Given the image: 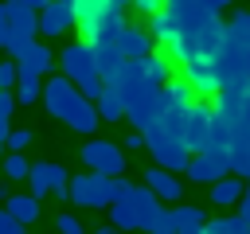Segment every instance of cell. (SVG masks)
Segmentation results:
<instances>
[{"instance_id":"8fae6325","label":"cell","mask_w":250,"mask_h":234,"mask_svg":"<svg viewBox=\"0 0 250 234\" xmlns=\"http://www.w3.org/2000/svg\"><path fill=\"white\" fill-rule=\"evenodd\" d=\"M211 125H215V105H207V101H195V105L184 113V140H188L191 152H203V148H207Z\"/></svg>"},{"instance_id":"ac0fdd59","label":"cell","mask_w":250,"mask_h":234,"mask_svg":"<svg viewBox=\"0 0 250 234\" xmlns=\"http://www.w3.org/2000/svg\"><path fill=\"white\" fill-rule=\"evenodd\" d=\"M16 62H20V78H43V74L55 66V51L35 39V47H31L23 58H16Z\"/></svg>"},{"instance_id":"4dcf8cb0","label":"cell","mask_w":250,"mask_h":234,"mask_svg":"<svg viewBox=\"0 0 250 234\" xmlns=\"http://www.w3.org/2000/svg\"><path fill=\"white\" fill-rule=\"evenodd\" d=\"M98 121H102V117H98V105H94V101H86V105H82V113L70 121V129H74V133H94V129H98Z\"/></svg>"},{"instance_id":"60d3db41","label":"cell","mask_w":250,"mask_h":234,"mask_svg":"<svg viewBox=\"0 0 250 234\" xmlns=\"http://www.w3.org/2000/svg\"><path fill=\"white\" fill-rule=\"evenodd\" d=\"M23 4H27V8H35V12H43V8L51 4V0H23Z\"/></svg>"},{"instance_id":"836d02e7","label":"cell","mask_w":250,"mask_h":234,"mask_svg":"<svg viewBox=\"0 0 250 234\" xmlns=\"http://www.w3.org/2000/svg\"><path fill=\"white\" fill-rule=\"evenodd\" d=\"M4 144H8V152H23V148L31 144V129H12Z\"/></svg>"},{"instance_id":"f6af8a7d","label":"cell","mask_w":250,"mask_h":234,"mask_svg":"<svg viewBox=\"0 0 250 234\" xmlns=\"http://www.w3.org/2000/svg\"><path fill=\"white\" fill-rule=\"evenodd\" d=\"M4 148H8V144H4V140H0V156H4Z\"/></svg>"},{"instance_id":"52a82bcc","label":"cell","mask_w":250,"mask_h":234,"mask_svg":"<svg viewBox=\"0 0 250 234\" xmlns=\"http://www.w3.org/2000/svg\"><path fill=\"white\" fill-rule=\"evenodd\" d=\"M90 98L66 78V74H55V78H47L43 82V105H47V113L51 117H59L62 125H70L78 113H82V105H86Z\"/></svg>"},{"instance_id":"ab89813d","label":"cell","mask_w":250,"mask_h":234,"mask_svg":"<svg viewBox=\"0 0 250 234\" xmlns=\"http://www.w3.org/2000/svg\"><path fill=\"white\" fill-rule=\"evenodd\" d=\"M238 214L250 222V187H246V195H242V203H238Z\"/></svg>"},{"instance_id":"1f68e13d","label":"cell","mask_w":250,"mask_h":234,"mask_svg":"<svg viewBox=\"0 0 250 234\" xmlns=\"http://www.w3.org/2000/svg\"><path fill=\"white\" fill-rule=\"evenodd\" d=\"M16 86H20V62L8 55V58H0V90L16 94Z\"/></svg>"},{"instance_id":"3957f363","label":"cell","mask_w":250,"mask_h":234,"mask_svg":"<svg viewBox=\"0 0 250 234\" xmlns=\"http://www.w3.org/2000/svg\"><path fill=\"white\" fill-rule=\"evenodd\" d=\"M145 136H148V152H152V160L160 168L188 172V164H191L195 152L184 140V113H168L164 121H156L152 129H145Z\"/></svg>"},{"instance_id":"7c38bea8","label":"cell","mask_w":250,"mask_h":234,"mask_svg":"<svg viewBox=\"0 0 250 234\" xmlns=\"http://www.w3.org/2000/svg\"><path fill=\"white\" fill-rule=\"evenodd\" d=\"M168 113H172V109H168V90L160 86V90L145 94L137 105H129V113H125V117H129V125H133V129H141V133H145V129H152L156 121H164Z\"/></svg>"},{"instance_id":"74e56055","label":"cell","mask_w":250,"mask_h":234,"mask_svg":"<svg viewBox=\"0 0 250 234\" xmlns=\"http://www.w3.org/2000/svg\"><path fill=\"white\" fill-rule=\"evenodd\" d=\"M133 8H137V12H145V16H156V12H164V8H168V0H133Z\"/></svg>"},{"instance_id":"603a6c76","label":"cell","mask_w":250,"mask_h":234,"mask_svg":"<svg viewBox=\"0 0 250 234\" xmlns=\"http://www.w3.org/2000/svg\"><path fill=\"white\" fill-rule=\"evenodd\" d=\"M164 90H168V109H172V113H188V109L199 101V98H195V90L188 86V78H172Z\"/></svg>"},{"instance_id":"d590c367","label":"cell","mask_w":250,"mask_h":234,"mask_svg":"<svg viewBox=\"0 0 250 234\" xmlns=\"http://www.w3.org/2000/svg\"><path fill=\"white\" fill-rule=\"evenodd\" d=\"M55 230H59V234H86L74 214H59V218H55Z\"/></svg>"},{"instance_id":"ee69618b","label":"cell","mask_w":250,"mask_h":234,"mask_svg":"<svg viewBox=\"0 0 250 234\" xmlns=\"http://www.w3.org/2000/svg\"><path fill=\"white\" fill-rule=\"evenodd\" d=\"M180 234H203V230H180Z\"/></svg>"},{"instance_id":"8992f818","label":"cell","mask_w":250,"mask_h":234,"mask_svg":"<svg viewBox=\"0 0 250 234\" xmlns=\"http://www.w3.org/2000/svg\"><path fill=\"white\" fill-rule=\"evenodd\" d=\"M117 176H102V172H82V176H70V187H66V199L82 211H109L113 199H117Z\"/></svg>"},{"instance_id":"d6a6232c","label":"cell","mask_w":250,"mask_h":234,"mask_svg":"<svg viewBox=\"0 0 250 234\" xmlns=\"http://www.w3.org/2000/svg\"><path fill=\"white\" fill-rule=\"evenodd\" d=\"M31 47H35V35H16V31H12V35H8V47H4V51H8L12 58H23V55H27Z\"/></svg>"},{"instance_id":"d4e9b609","label":"cell","mask_w":250,"mask_h":234,"mask_svg":"<svg viewBox=\"0 0 250 234\" xmlns=\"http://www.w3.org/2000/svg\"><path fill=\"white\" fill-rule=\"evenodd\" d=\"M203 234H250V222L242 214H219V218H207Z\"/></svg>"},{"instance_id":"b9f144b4","label":"cell","mask_w":250,"mask_h":234,"mask_svg":"<svg viewBox=\"0 0 250 234\" xmlns=\"http://www.w3.org/2000/svg\"><path fill=\"white\" fill-rule=\"evenodd\" d=\"M113 4H117L121 12H125V8H133V0H113Z\"/></svg>"},{"instance_id":"4316f807","label":"cell","mask_w":250,"mask_h":234,"mask_svg":"<svg viewBox=\"0 0 250 234\" xmlns=\"http://www.w3.org/2000/svg\"><path fill=\"white\" fill-rule=\"evenodd\" d=\"M227 39H238V43H250V12L238 8L230 20H227Z\"/></svg>"},{"instance_id":"30bf717a","label":"cell","mask_w":250,"mask_h":234,"mask_svg":"<svg viewBox=\"0 0 250 234\" xmlns=\"http://www.w3.org/2000/svg\"><path fill=\"white\" fill-rule=\"evenodd\" d=\"M78 27V8L74 0H51L43 12H39V35L47 39H62L66 31Z\"/></svg>"},{"instance_id":"5b68a950","label":"cell","mask_w":250,"mask_h":234,"mask_svg":"<svg viewBox=\"0 0 250 234\" xmlns=\"http://www.w3.org/2000/svg\"><path fill=\"white\" fill-rule=\"evenodd\" d=\"M78 8V31L86 43H109L125 27V12L113 0H74Z\"/></svg>"},{"instance_id":"9c48e42d","label":"cell","mask_w":250,"mask_h":234,"mask_svg":"<svg viewBox=\"0 0 250 234\" xmlns=\"http://www.w3.org/2000/svg\"><path fill=\"white\" fill-rule=\"evenodd\" d=\"M27 183H31V195H39V199H47V195H55V199H66L70 172H66L62 164H51V160H43V164H31V176H27Z\"/></svg>"},{"instance_id":"f35d334b","label":"cell","mask_w":250,"mask_h":234,"mask_svg":"<svg viewBox=\"0 0 250 234\" xmlns=\"http://www.w3.org/2000/svg\"><path fill=\"white\" fill-rule=\"evenodd\" d=\"M8 35H12V27H8V8L0 4V47H8Z\"/></svg>"},{"instance_id":"ffe728a7","label":"cell","mask_w":250,"mask_h":234,"mask_svg":"<svg viewBox=\"0 0 250 234\" xmlns=\"http://www.w3.org/2000/svg\"><path fill=\"white\" fill-rule=\"evenodd\" d=\"M148 31H152V39L168 51V47L176 43V35H180V20H176V12H172V8H164V12L148 16Z\"/></svg>"},{"instance_id":"5bb4252c","label":"cell","mask_w":250,"mask_h":234,"mask_svg":"<svg viewBox=\"0 0 250 234\" xmlns=\"http://www.w3.org/2000/svg\"><path fill=\"white\" fill-rule=\"evenodd\" d=\"M223 176H230V160H227V156L195 152V156H191V164H188V179H191V183L211 187V183H215V179H223Z\"/></svg>"},{"instance_id":"e575fe53","label":"cell","mask_w":250,"mask_h":234,"mask_svg":"<svg viewBox=\"0 0 250 234\" xmlns=\"http://www.w3.org/2000/svg\"><path fill=\"white\" fill-rule=\"evenodd\" d=\"M0 234H27V226H23L12 211H0Z\"/></svg>"},{"instance_id":"7402d4cb","label":"cell","mask_w":250,"mask_h":234,"mask_svg":"<svg viewBox=\"0 0 250 234\" xmlns=\"http://www.w3.org/2000/svg\"><path fill=\"white\" fill-rule=\"evenodd\" d=\"M94 105H98V117H102V121H121V117L129 113V105H125V98H121L117 86H105Z\"/></svg>"},{"instance_id":"484cf974","label":"cell","mask_w":250,"mask_h":234,"mask_svg":"<svg viewBox=\"0 0 250 234\" xmlns=\"http://www.w3.org/2000/svg\"><path fill=\"white\" fill-rule=\"evenodd\" d=\"M145 234H180V226H176V214H172V207H160V211H156V214L148 218Z\"/></svg>"},{"instance_id":"7bdbcfd3","label":"cell","mask_w":250,"mask_h":234,"mask_svg":"<svg viewBox=\"0 0 250 234\" xmlns=\"http://www.w3.org/2000/svg\"><path fill=\"white\" fill-rule=\"evenodd\" d=\"M98 234H121V230H117V226H102Z\"/></svg>"},{"instance_id":"d6986e66","label":"cell","mask_w":250,"mask_h":234,"mask_svg":"<svg viewBox=\"0 0 250 234\" xmlns=\"http://www.w3.org/2000/svg\"><path fill=\"white\" fill-rule=\"evenodd\" d=\"M4 8H8V27L16 35H39V12L35 8H27L23 0H4Z\"/></svg>"},{"instance_id":"ba28073f","label":"cell","mask_w":250,"mask_h":234,"mask_svg":"<svg viewBox=\"0 0 250 234\" xmlns=\"http://www.w3.org/2000/svg\"><path fill=\"white\" fill-rule=\"evenodd\" d=\"M78 160L90 172H102V176H117L121 179V172H125V152L113 140H86L82 152H78Z\"/></svg>"},{"instance_id":"f1b7e54d","label":"cell","mask_w":250,"mask_h":234,"mask_svg":"<svg viewBox=\"0 0 250 234\" xmlns=\"http://www.w3.org/2000/svg\"><path fill=\"white\" fill-rule=\"evenodd\" d=\"M16 105H20V101H16V94H12V90H0V140H8V133H12L8 125H12Z\"/></svg>"},{"instance_id":"f546056e","label":"cell","mask_w":250,"mask_h":234,"mask_svg":"<svg viewBox=\"0 0 250 234\" xmlns=\"http://www.w3.org/2000/svg\"><path fill=\"white\" fill-rule=\"evenodd\" d=\"M39 98H43V82H39V78H20L16 101H20V105H31V101H39Z\"/></svg>"},{"instance_id":"83f0119b","label":"cell","mask_w":250,"mask_h":234,"mask_svg":"<svg viewBox=\"0 0 250 234\" xmlns=\"http://www.w3.org/2000/svg\"><path fill=\"white\" fill-rule=\"evenodd\" d=\"M4 176H8V179H27V176H31L27 156H23V152H8V156H4Z\"/></svg>"},{"instance_id":"44dd1931","label":"cell","mask_w":250,"mask_h":234,"mask_svg":"<svg viewBox=\"0 0 250 234\" xmlns=\"http://www.w3.org/2000/svg\"><path fill=\"white\" fill-rule=\"evenodd\" d=\"M4 211H12L23 226H31V222H39V214H43V207H39V195H8L4 199Z\"/></svg>"},{"instance_id":"7a4b0ae2","label":"cell","mask_w":250,"mask_h":234,"mask_svg":"<svg viewBox=\"0 0 250 234\" xmlns=\"http://www.w3.org/2000/svg\"><path fill=\"white\" fill-rule=\"evenodd\" d=\"M160 211V195L148 187V183H129V179H121L117 183V199H113V207H109V226H117V230H141L145 234V226H148V218Z\"/></svg>"},{"instance_id":"9a60e30c","label":"cell","mask_w":250,"mask_h":234,"mask_svg":"<svg viewBox=\"0 0 250 234\" xmlns=\"http://www.w3.org/2000/svg\"><path fill=\"white\" fill-rule=\"evenodd\" d=\"M117 47H121V55H125V58H145V55H152V51H156V39H152V31H148V27L125 23V27H121V35H117Z\"/></svg>"},{"instance_id":"e0dca14e","label":"cell","mask_w":250,"mask_h":234,"mask_svg":"<svg viewBox=\"0 0 250 234\" xmlns=\"http://www.w3.org/2000/svg\"><path fill=\"white\" fill-rule=\"evenodd\" d=\"M145 183L160 195V203H180V199H184V183H180V176L168 172V168H160V164H152V168L145 172Z\"/></svg>"},{"instance_id":"8d00e7d4","label":"cell","mask_w":250,"mask_h":234,"mask_svg":"<svg viewBox=\"0 0 250 234\" xmlns=\"http://www.w3.org/2000/svg\"><path fill=\"white\" fill-rule=\"evenodd\" d=\"M141 148H148V136H145L141 129H133V133H125V152H141Z\"/></svg>"},{"instance_id":"277c9868","label":"cell","mask_w":250,"mask_h":234,"mask_svg":"<svg viewBox=\"0 0 250 234\" xmlns=\"http://www.w3.org/2000/svg\"><path fill=\"white\" fill-rule=\"evenodd\" d=\"M62 74H66L90 101H98L102 90H105V78H102V70H98L94 43H86V39H74V43L62 47Z\"/></svg>"},{"instance_id":"6da1fadb","label":"cell","mask_w":250,"mask_h":234,"mask_svg":"<svg viewBox=\"0 0 250 234\" xmlns=\"http://www.w3.org/2000/svg\"><path fill=\"white\" fill-rule=\"evenodd\" d=\"M176 20H180V35L164 51L172 62L184 66L191 58H215L219 55V47L227 39V23L219 20V12H176Z\"/></svg>"},{"instance_id":"2e32d148","label":"cell","mask_w":250,"mask_h":234,"mask_svg":"<svg viewBox=\"0 0 250 234\" xmlns=\"http://www.w3.org/2000/svg\"><path fill=\"white\" fill-rule=\"evenodd\" d=\"M242 195H246V179L242 176H223V179H215L211 187H207V199L219 207V211H230V207H238L242 203Z\"/></svg>"},{"instance_id":"cb8c5ba5","label":"cell","mask_w":250,"mask_h":234,"mask_svg":"<svg viewBox=\"0 0 250 234\" xmlns=\"http://www.w3.org/2000/svg\"><path fill=\"white\" fill-rule=\"evenodd\" d=\"M172 214H176L180 230H203L207 226V211L195 207V203H172Z\"/></svg>"},{"instance_id":"4fadbf2b","label":"cell","mask_w":250,"mask_h":234,"mask_svg":"<svg viewBox=\"0 0 250 234\" xmlns=\"http://www.w3.org/2000/svg\"><path fill=\"white\" fill-rule=\"evenodd\" d=\"M184 78H188V86L195 90V98H219V90H223L211 58H191V62H184Z\"/></svg>"}]
</instances>
